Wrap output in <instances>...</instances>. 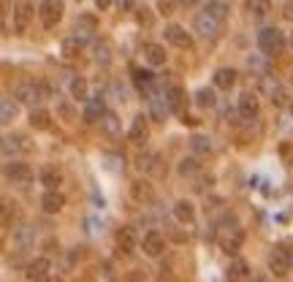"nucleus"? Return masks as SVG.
Returning a JSON list of instances; mask_svg holds the SVG:
<instances>
[{
  "instance_id": "f257e3e1",
  "label": "nucleus",
  "mask_w": 293,
  "mask_h": 282,
  "mask_svg": "<svg viewBox=\"0 0 293 282\" xmlns=\"http://www.w3.org/2000/svg\"><path fill=\"white\" fill-rule=\"evenodd\" d=\"M215 236H217V244L223 247V253L236 255V253H239V247H242V241H244V228L239 225L236 217H225V220L217 225Z\"/></svg>"
},
{
  "instance_id": "f03ea898",
  "label": "nucleus",
  "mask_w": 293,
  "mask_h": 282,
  "mask_svg": "<svg viewBox=\"0 0 293 282\" xmlns=\"http://www.w3.org/2000/svg\"><path fill=\"white\" fill-rule=\"evenodd\" d=\"M258 46H261V52L266 54V57H274V54H280L285 49V36H282V30H277V27H264L258 33Z\"/></svg>"
},
{
  "instance_id": "7ed1b4c3",
  "label": "nucleus",
  "mask_w": 293,
  "mask_h": 282,
  "mask_svg": "<svg viewBox=\"0 0 293 282\" xmlns=\"http://www.w3.org/2000/svg\"><path fill=\"white\" fill-rule=\"evenodd\" d=\"M290 263H293V255L288 250L274 247L272 253H269V271H272L274 277H285V274L290 271Z\"/></svg>"
},
{
  "instance_id": "20e7f679",
  "label": "nucleus",
  "mask_w": 293,
  "mask_h": 282,
  "mask_svg": "<svg viewBox=\"0 0 293 282\" xmlns=\"http://www.w3.org/2000/svg\"><path fill=\"white\" fill-rule=\"evenodd\" d=\"M38 17H41V25L44 27H57V22L62 19V3L57 0H44L41 6H38Z\"/></svg>"
},
{
  "instance_id": "39448f33",
  "label": "nucleus",
  "mask_w": 293,
  "mask_h": 282,
  "mask_svg": "<svg viewBox=\"0 0 293 282\" xmlns=\"http://www.w3.org/2000/svg\"><path fill=\"white\" fill-rule=\"evenodd\" d=\"M196 33H201L204 38H215L220 33V19L212 17L209 11H201L196 17Z\"/></svg>"
},
{
  "instance_id": "423d86ee",
  "label": "nucleus",
  "mask_w": 293,
  "mask_h": 282,
  "mask_svg": "<svg viewBox=\"0 0 293 282\" xmlns=\"http://www.w3.org/2000/svg\"><path fill=\"white\" fill-rule=\"evenodd\" d=\"M6 177L11 179L14 185H30L33 182V168L27 166V163H9V166H6Z\"/></svg>"
},
{
  "instance_id": "0eeeda50",
  "label": "nucleus",
  "mask_w": 293,
  "mask_h": 282,
  "mask_svg": "<svg viewBox=\"0 0 293 282\" xmlns=\"http://www.w3.org/2000/svg\"><path fill=\"white\" fill-rule=\"evenodd\" d=\"M163 98H166V103H169V112L185 117V100H187V95H185V90H182L179 84H171V87L166 90Z\"/></svg>"
},
{
  "instance_id": "6e6552de",
  "label": "nucleus",
  "mask_w": 293,
  "mask_h": 282,
  "mask_svg": "<svg viewBox=\"0 0 293 282\" xmlns=\"http://www.w3.org/2000/svg\"><path fill=\"white\" fill-rule=\"evenodd\" d=\"M166 41L179 46V49H190V46H193V38H190V33L182 25H169L166 27Z\"/></svg>"
},
{
  "instance_id": "1a4fd4ad",
  "label": "nucleus",
  "mask_w": 293,
  "mask_h": 282,
  "mask_svg": "<svg viewBox=\"0 0 293 282\" xmlns=\"http://www.w3.org/2000/svg\"><path fill=\"white\" fill-rule=\"evenodd\" d=\"M128 138H131V144H136V147H141V144L149 138V128H147V117H144V114H139L136 120L131 122Z\"/></svg>"
},
{
  "instance_id": "9d476101",
  "label": "nucleus",
  "mask_w": 293,
  "mask_h": 282,
  "mask_svg": "<svg viewBox=\"0 0 293 282\" xmlns=\"http://www.w3.org/2000/svg\"><path fill=\"white\" fill-rule=\"evenodd\" d=\"M30 19H33V6L30 3H19L17 9H14V33H25Z\"/></svg>"
},
{
  "instance_id": "9b49d317",
  "label": "nucleus",
  "mask_w": 293,
  "mask_h": 282,
  "mask_svg": "<svg viewBox=\"0 0 293 282\" xmlns=\"http://www.w3.org/2000/svg\"><path fill=\"white\" fill-rule=\"evenodd\" d=\"M17 98L22 100V103H27V106H33L44 98V87H38V84H19L17 87Z\"/></svg>"
},
{
  "instance_id": "f8f14e48",
  "label": "nucleus",
  "mask_w": 293,
  "mask_h": 282,
  "mask_svg": "<svg viewBox=\"0 0 293 282\" xmlns=\"http://www.w3.org/2000/svg\"><path fill=\"white\" fill-rule=\"evenodd\" d=\"M141 247H144V253L149 258H157V255H163V250H166V239L157 231H149L144 236V241H141Z\"/></svg>"
},
{
  "instance_id": "ddd939ff",
  "label": "nucleus",
  "mask_w": 293,
  "mask_h": 282,
  "mask_svg": "<svg viewBox=\"0 0 293 282\" xmlns=\"http://www.w3.org/2000/svg\"><path fill=\"white\" fill-rule=\"evenodd\" d=\"M104 114H106L104 95H95V98L87 100V109H84V120L87 122H101V120H104Z\"/></svg>"
},
{
  "instance_id": "4468645a",
  "label": "nucleus",
  "mask_w": 293,
  "mask_h": 282,
  "mask_svg": "<svg viewBox=\"0 0 293 282\" xmlns=\"http://www.w3.org/2000/svg\"><path fill=\"white\" fill-rule=\"evenodd\" d=\"M101 130H104L109 138H120V136H122V122H120V117H117L114 112H106L104 120H101Z\"/></svg>"
},
{
  "instance_id": "2eb2a0df",
  "label": "nucleus",
  "mask_w": 293,
  "mask_h": 282,
  "mask_svg": "<svg viewBox=\"0 0 293 282\" xmlns=\"http://www.w3.org/2000/svg\"><path fill=\"white\" fill-rule=\"evenodd\" d=\"M41 206L46 215H57V211L66 206V195L57 193V190H52V193H44V198H41Z\"/></svg>"
},
{
  "instance_id": "dca6fc26",
  "label": "nucleus",
  "mask_w": 293,
  "mask_h": 282,
  "mask_svg": "<svg viewBox=\"0 0 293 282\" xmlns=\"http://www.w3.org/2000/svg\"><path fill=\"white\" fill-rule=\"evenodd\" d=\"M136 166L141 171H147V174H163V166H160V158L152 152H141L139 155V160H136Z\"/></svg>"
},
{
  "instance_id": "f3484780",
  "label": "nucleus",
  "mask_w": 293,
  "mask_h": 282,
  "mask_svg": "<svg viewBox=\"0 0 293 282\" xmlns=\"http://www.w3.org/2000/svg\"><path fill=\"white\" fill-rule=\"evenodd\" d=\"M239 114L244 117V120H255L258 117V98L252 95V92H244V95L239 98Z\"/></svg>"
},
{
  "instance_id": "a211bd4d",
  "label": "nucleus",
  "mask_w": 293,
  "mask_h": 282,
  "mask_svg": "<svg viewBox=\"0 0 293 282\" xmlns=\"http://www.w3.org/2000/svg\"><path fill=\"white\" fill-rule=\"evenodd\" d=\"M117 247H120L122 253H133V247H136V231H133L131 225H122V228L117 231Z\"/></svg>"
},
{
  "instance_id": "6ab92c4d",
  "label": "nucleus",
  "mask_w": 293,
  "mask_h": 282,
  "mask_svg": "<svg viewBox=\"0 0 293 282\" xmlns=\"http://www.w3.org/2000/svg\"><path fill=\"white\" fill-rule=\"evenodd\" d=\"M144 60L149 65H166V49L160 44H144Z\"/></svg>"
},
{
  "instance_id": "aec40b11",
  "label": "nucleus",
  "mask_w": 293,
  "mask_h": 282,
  "mask_svg": "<svg viewBox=\"0 0 293 282\" xmlns=\"http://www.w3.org/2000/svg\"><path fill=\"white\" fill-rule=\"evenodd\" d=\"M174 217H177L179 223H193V220H196V209H193V203L185 201V198L177 201V203H174Z\"/></svg>"
},
{
  "instance_id": "412c9836",
  "label": "nucleus",
  "mask_w": 293,
  "mask_h": 282,
  "mask_svg": "<svg viewBox=\"0 0 293 282\" xmlns=\"http://www.w3.org/2000/svg\"><path fill=\"white\" fill-rule=\"evenodd\" d=\"M74 33H76V36H74L76 41H79V44H84L87 38L95 33V19H92V17H82V19L76 22V30H74Z\"/></svg>"
},
{
  "instance_id": "4be33fe9",
  "label": "nucleus",
  "mask_w": 293,
  "mask_h": 282,
  "mask_svg": "<svg viewBox=\"0 0 293 282\" xmlns=\"http://www.w3.org/2000/svg\"><path fill=\"white\" fill-rule=\"evenodd\" d=\"M46 274H49V258H36V261L27 266V277L33 279V282L44 279Z\"/></svg>"
},
{
  "instance_id": "5701e85b",
  "label": "nucleus",
  "mask_w": 293,
  "mask_h": 282,
  "mask_svg": "<svg viewBox=\"0 0 293 282\" xmlns=\"http://www.w3.org/2000/svg\"><path fill=\"white\" fill-rule=\"evenodd\" d=\"M131 193H133V198H136V201H141V203H144V201H152V198H155V193H152V185H149L147 179H144V182H141V179H139V182H133V185H131Z\"/></svg>"
},
{
  "instance_id": "b1692460",
  "label": "nucleus",
  "mask_w": 293,
  "mask_h": 282,
  "mask_svg": "<svg viewBox=\"0 0 293 282\" xmlns=\"http://www.w3.org/2000/svg\"><path fill=\"white\" fill-rule=\"evenodd\" d=\"M215 84L220 90H231L234 84H236V70L234 68H220L217 74H215Z\"/></svg>"
},
{
  "instance_id": "393cba45",
  "label": "nucleus",
  "mask_w": 293,
  "mask_h": 282,
  "mask_svg": "<svg viewBox=\"0 0 293 282\" xmlns=\"http://www.w3.org/2000/svg\"><path fill=\"white\" fill-rule=\"evenodd\" d=\"M149 114H152V120L163 122L166 114H169V103H166V98H157V95L149 98Z\"/></svg>"
},
{
  "instance_id": "a878e982",
  "label": "nucleus",
  "mask_w": 293,
  "mask_h": 282,
  "mask_svg": "<svg viewBox=\"0 0 293 282\" xmlns=\"http://www.w3.org/2000/svg\"><path fill=\"white\" fill-rule=\"evenodd\" d=\"M49 122H52V117H49L46 109H33V112H30V128L46 130V128H49Z\"/></svg>"
},
{
  "instance_id": "bb28decb",
  "label": "nucleus",
  "mask_w": 293,
  "mask_h": 282,
  "mask_svg": "<svg viewBox=\"0 0 293 282\" xmlns=\"http://www.w3.org/2000/svg\"><path fill=\"white\" fill-rule=\"evenodd\" d=\"M225 277H228V282H239V279H244V277H247V263H244L242 258H234V263L228 266Z\"/></svg>"
},
{
  "instance_id": "cd10ccee",
  "label": "nucleus",
  "mask_w": 293,
  "mask_h": 282,
  "mask_svg": "<svg viewBox=\"0 0 293 282\" xmlns=\"http://www.w3.org/2000/svg\"><path fill=\"white\" fill-rule=\"evenodd\" d=\"M22 136H6L3 138V155L6 158H11V155H17V152H22L25 150V144H22Z\"/></svg>"
},
{
  "instance_id": "c85d7f7f",
  "label": "nucleus",
  "mask_w": 293,
  "mask_h": 282,
  "mask_svg": "<svg viewBox=\"0 0 293 282\" xmlns=\"http://www.w3.org/2000/svg\"><path fill=\"white\" fill-rule=\"evenodd\" d=\"M41 182L46 185V193H52V190H57V185H60V174L52 171V168H46L41 174Z\"/></svg>"
},
{
  "instance_id": "c756f323",
  "label": "nucleus",
  "mask_w": 293,
  "mask_h": 282,
  "mask_svg": "<svg viewBox=\"0 0 293 282\" xmlns=\"http://www.w3.org/2000/svg\"><path fill=\"white\" fill-rule=\"evenodd\" d=\"M71 95H74L76 100H90V98H87V82L84 79H74V82H71Z\"/></svg>"
},
{
  "instance_id": "7c9ffc66",
  "label": "nucleus",
  "mask_w": 293,
  "mask_h": 282,
  "mask_svg": "<svg viewBox=\"0 0 293 282\" xmlns=\"http://www.w3.org/2000/svg\"><path fill=\"white\" fill-rule=\"evenodd\" d=\"M133 79H136V84L141 90L144 87H149V84H152V74H149V70H144V68H133Z\"/></svg>"
},
{
  "instance_id": "2f4dec72",
  "label": "nucleus",
  "mask_w": 293,
  "mask_h": 282,
  "mask_svg": "<svg viewBox=\"0 0 293 282\" xmlns=\"http://www.w3.org/2000/svg\"><path fill=\"white\" fill-rule=\"evenodd\" d=\"M196 103H199L201 109L215 106V92H212V90H199V95H196Z\"/></svg>"
},
{
  "instance_id": "473e14b6",
  "label": "nucleus",
  "mask_w": 293,
  "mask_h": 282,
  "mask_svg": "<svg viewBox=\"0 0 293 282\" xmlns=\"http://www.w3.org/2000/svg\"><path fill=\"white\" fill-rule=\"evenodd\" d=\"M14 117H17V106H14L9 98H3V112H0V120L9 125V122L14 120Z\"/></svg>"
},
{
  "instance_id": "72a5a7b5",
  "label": "nucleus",
  "mask_w": 293,
  "mask_h": 282,
  "mask_svg": "<svg viewBox=\"0 0 293 282\" xmlns=\"http://www.w3.org/2000/svg\"><path fill=\"white\" fill-rule=\"evenodd\" d=\"M190 144H193V150L201 152V155H207V152L212 150V144H209L207 136H193V138H190Z\"/></svg>"
},
{
  "instance_id": "f704fd0d",
  "label": "nucleus",
  "mask_w": 293,
  "mask_h": 282,
  "mask_svg": "<svg viewBox=\"0 0 293 282\" xmlns=\"http://www.w3.org/2000/svg\"><path fill=\"white\" fill-rule=\"evenodd\" d=\"M79 49H82V44H79L76 38H68V41H62V54H66V57H76Z\"/></svg>"
},
{
  "instance_id": "c9c22d12",
  "label": "nucleus",
  "mask_w": 293,
  "mask_h": 282,
  "mask_svg": "<svg viewBox=\"0 0 293 282\" xmlns=\"http://www.w3.org/2000/svg\"><path fill=\"white\" fill-rule=\"evenodd\" d=\"M204 11H209L212 17H217L220 22H223V19H225V11H228V6H225V3H209L207 9H204Z\"/></svg>"
},
{
  "instance_id": "e433bc0d",
  "label": "nucleus",
  "mask_w": 293,
  "mask_h": 282,
  "mask_svg": "<svg viewBox=\"0 0 293 282\" xmlns=\"http://www.w3.org/2000/svg\"><path fill=\"white\" fill-rule=\"evenodd\" d=\"M196 171H199V163H196L193 158H185V160H182L179 163V174H196Z\"/></svg>"
},
{
  "instance_id": "4c0bfd02",
  "label": "nucleus",
  "mask_w": 293,
  "mask_h": 282,
  "mask_svg": "<svg viewBox=\"0 0 293 282\" xmlns=\"http://www.w3.org/2000/svg\"><path fill=\"white\" fill-rule=\"evenodd\" d=\"M247 9H250V11H255V14H266L269 3H261V0H255V3H247Z\"/></svg>"
},
{
  "instance_id": "58836bf2",
  "label": "nucleus",
  "mask_w": 293,
  "mask_h": 282,
  "mask_svg": "<svg viewBox=\"0 0 293 282\" xmlns=\"http://www.w3.org/2000/svg\"><path fill=\"white\" fill-rule=\"evenodd\" d=\"M157 9H160V14H171L174 11V3H157Z\"/></svg>"
},
{
  "instance_id": "ea45409f",
  "label": "nucleus",
  "mask_w": 293,
  "mask_h": 282,
  "mask_svg": "<svg viewBox=\"0 0 293 282\" xmlns=\"http://www.w3.org/2000/svg\"><path fill=\"white\" fill-rule=\"evenodd\" d=\"M128 282H144V277H141V271H131L128 274Z\"/></svg>"
},
{
  "instance_id": "a19ab883",
  "label": "nucleus",
  "mask_w": 293,
  "mask_h": 282,
  "mask_svg": "<svg viewBox=\"0 0 293 282\" xmlns=\"http://www.w3.org/2000/svg\"><path fill=\"white\" fill-rule=\"evenodd\" d=\"M182 122H185V125H199V120H196V117H190V114L182 117Z\"/></svg>"
},
{
  "instance_id": "79ce46f5",
  "label": "nucleus",
  "mask_w": 293,
  "mask_h": 282,
  "mask_svg": "<svg viewBox=\"0 0 293 282\" xmlns=\"http://www.w3.org/2000/svg\"><path fill=\"white\" fill-rule=\"evenodd\" d=\"M285 17L293 19V0H290V3H285Z\"/></svg>"
},
{
  "instance_id": "37998d69",
  "label": "nucleus",
  "mask_w": 293,
  "mask_h": 282,
  "mask_svg": "<svg viewBox=\"0 0 293 282\" xmlns=\"http://www.w3.org/2000/svg\"><path fill=\"white\" fill-rule=\"evenodd\" d=\"M38 282H62L60 277H54V274H46V277L44 279H38Z\"/></svg>"
},
{
  "instance_id": "c03bdc74",
  "label": "nucleus",
  "mask_w": 293,
  "mask_h": 282,
  "mask_svg": "<svg viewBox=\"0 0 293 282\" xmlns=\"http://www.w3.org/2000/svg\"><path fill=\"white\" fill-rule=\"evenodd\" d=\"M290 46H293V36H290Z\"/></svg>"
},
{
  "instance_id": "a18cd8bd",
  "label": "nucleus",
  "mask_w": 293,
  "mask_h": 282,
  "mask_svg": "<svg viewBox=\"0 0 293 282\" xmlns=\"http://www.w3.org/2000/svg\"><path fill=\"white\" fill-rule=\"evenodd\" d=\"M290 82H293V74H290Z\"/></svg>"
}]
</instances>
